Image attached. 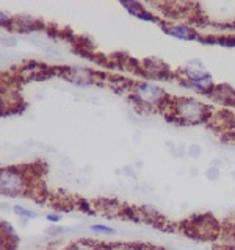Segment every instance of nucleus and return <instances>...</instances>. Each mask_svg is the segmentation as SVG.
Masks as SVG:
<instances>
[{
	"instance_id": "obj_11",
	"label": "nucleus",
	"mask_w": 235,
	"mask_h": 250,
	"mask_svg": "<svg viewBox=\"0 0 235 250\" xmlns=\"http://www.w3.org/2000/svg\"><path fill=\"white\" fill-rule=\"evenodd\" d=\"M66 250H99L96 249L93 244H90V242H75V244H72L70 247H68Z\"/></svg>"
},
{
	"instance_id": "obj_15",
	"label": "nucleus",
	"mask_w": 235,
	"mask_h": 250,
	"mask_svg": "<svg viewBox=\"0 0 235 250\" xmlns=\"http://www.w3.org/2000/svg\"><path fill=\"white\" fill-rule=\"evenodd\" d=\"M232 180H234V182H235V169L232 170Z\"/></svg>"
},
{
	"instance_id": "obj_5",
	"label": "nucleus",
	"mask_w": 235,
	"mask_h": 250,
	"mask_svg": "<svg viewBox=\"0 0 235 250\" xmlns=\"http://www.w3.org/2000/svg\"><path fill=\"white\" fill-rule=\"evenodd\" d=\"M164 31L177 39H184V41H193V39L198 38V33L194 31V28L184 25V23H174V25L164 27Z\"/></svg>"
},
{
	"instance_id": "obj_13",
	"label": "nucleus",
	"mask_w": 235,
	"mask_h": 250,
	"mask_svg": "<svg viewBox=\"0 0 235 250\" xmlns=\"http://www.w3.org/2000/svg\"><path fill=\"white\" fill-rule=\"evenodd\" d=\"M47 233H50V234H60V233H65V229H61V227L58 225H52L49 230H47Z\"/></svg>"
},
{
	"instance_id": "obj_10",
	"label": "nucleus",
	"mask_w": 235,
	"mask_h": 250,
	"mask_svg": "<svg viewBox=\"0 0 235 250\" xmlns=\"http://www.w3.org/2000/svg\"><path fill=\"white\" fill-rule=\"evenodd\" d=\"M187 155L190 156V158L198 160L199 156L202 155V147H201L199 144H191V146H188V147H187Z\"/></svg>"
},
{
	"instance_id": "obj_3",
	"label": "nucleus",
	"mask_w": 235,
	"mask_h": 250,
	"mask_svg": "<svg viewBox=\"0 0 235 250\" xmlns=\"http://www.w3.org/2000/svg\"><path fill=\"white\" fill-rule=\"evenodd\" d=\"M0 186H2V194L8 197H16V195L22 194L25 191V178L19 170L14 167H8L2 170V177H0Z\"/></svg>"
},
{
	"instance_id": "obj_12",
	"label": "nucleus",
	"mask_w": 235,
	"mask_h": 250,
	"mask_svg": "<svg viewBox=\"0 0 235 250\" xmlns=\"http://www.w3.org/2000/svg\"><path fill=\"white\" fill-rule=\"evenodd\" d=\"M46 219H47V222H50V224H53V225H57L60 221H61V214H57V213H49L46 216Z\"/></svg>"
},
{
	"instance_id": "obj_8",
	"label": "nucleus",
	"mask_w": 235,
	"mask_h": 250,
	"mask_svg": "<svg viewBox=\"0 0 235 250\" xmlns=\"http://www.w3.org/2000/svg\"><path fill=\"white\" fill-rule=\"evenodd\" d=\"M90 230L94 233H99V234H116V230L112 229L108 225H102V224H94L90 227Z\"/></svg>"
},
{
	"instance_id": "obj_14",
	"label": "nucleus",
	"mask_w": 235,
	"mask_h": 250,
	"mask_svg": "<svg viewBox=\"0 0 235 250\" xmlns=\"http://www.w3.org/2000/svg\"><path fill=\"white\" fill-rule=\"evenodd\" d=\"M0 18H2V27L5 25V21L6 23H10V18H8V14L5 11H0Z\"/></svg>"
},
{
	"instance_id": "obj_6",
	"label": "nucleus",
	"mask_w": 235,
	"mask_h": 250,
	"mask_svg": "<svg viewBox=\"0 0 235 250\" xmlns=\"http://www.w3.org/2000/svg\"><path fill=\"white\" fill-rule=\"evenodd\" d=\"M124 8H127V11L132 14V16H135V18H138V19H144V21H157L154 16L151 14V13H147V11H144L143 10V6H141L140 3H137V2H122L121 3Z\"/></svg>"
},
{
	"instance_id": "obj_9",
	"label": "nucleus",
	"mask_w": 235,
	"mask_h": 250,
	"mask_svg": "<svg viewBox=\"0 0 235 250\" xmlns=\"http://www.w3.org/2000/svg\"><path fill=\"white\" fill-rule=\"evenodd\" d=\"M219 177H221V170H219V167H215V166L207 167L206 178L209 180V182H216V180H219Z\"/></svg>"
},
{
	"instance_id": "obj_7",
	"label": "nucleus",
	"mask_w": 235,
	"mask_h": 250,
	"mask_svg": "<svg viewBox=\"0 0 235 250\" xmlns=\"http://www.w3.org/2000/svg\"><path fill=\"white\" fill-rule=\"evenodd\" d=\"M13 213L21 219L22 224H27L28 221H31V219L36 217V213H33L31 209L22 207V205H14L13 207Z\"/></svg>"
},
{
	"instance_id": "obj_1",
	"label": "nucleus",
	"mask_w": 235,
	"mask_h": 250,
	"mask_svg": "<svg viewBox=\"0 0 235 250\" xmlns=\"http://www.w3.org/2000/svg\"><path fill=\"white\" fill-rule=\"evenodd\" d=\"M177 119L182 124H201L206 122L209 117V108L194 99H177L172 109Z\"/></svg>"
},
{
	"instance_id": "obj_4",
	"label": "nucleus",
	"mask_w": 235,
	"mask_h": 250,
	"mask_svg": "<svg viewBox=\"0 0 235 250\" xmlns=\"http://www.w3.org/2000/svg\"><path fill=\"white\" fill-rule=\"evenodd\" d=\"M182 72L185 75V80H190L194 83H199L202 86H206L209 89H215L213 86V80H212V75L206 70H199V69H194L191 66H187L182 69Z\"/></svg>"
},
{
	"instance_id": "obj_2",
	"label": "nucleus",
	"mask_w": 235,
	"mask_h": 250,
	"mask_svg": "<svg viewBox=\"0 0 235 250\" xmlns=\"http://www.w3.org/2000/svg\"><path fill=\"white\" fill-rule=\"evenodd\" d=\"M164 97H166V92L160 86L149 82H140L132 88V99L146 108L160 106L164 102Z\"/></svg>"
}]
</instances>
